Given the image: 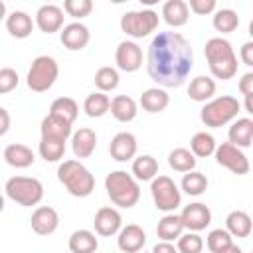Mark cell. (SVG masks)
Wrapping results in <instances>:
<instances>
[{
	"label": "cell",
	"instance_id": "1",
	"mask_svg": "<svg viewBox=\"0 0 253 253\" xmlns=\"http://www.w3.org/2000/svg\"><path fill=\"white\" fill-rule=\"evenodd\" d=\"M194 67V49L178 32H160L146 53V71L160 87H180Z\"/></svg>",
	"mask_w": 253,
	"mask_h": 253
},
{
	"label": "cell",
	"instance_id": "2",
	"mask_svg": "<svg viewBox=\"0 0 253 253\" xmlns=\"http://www.w3.org/2000/svg\"><path fill=\"white\" fill-rule=\"evenodd\" d=\"M204 55L208 59L210 73L215 79L227 81V79L235 77V73H237V55H235L231 43L225 38H221V36L210 38L206 42Z\"/></svg>",
	"mask_w": 253,
	"mask_h": 253
},
{
	"label": "cell",
	"instance_id": "3",
	"mask_svg": "<svg viewBox=\"0 0 253 253\" xmlns=\"http://www.w3.org/2000/svg\"><path fill=\"white\" fill-rule=\"evenodd\" d=\"M57 180L75 198H87L95 190V176L81 160H63L57 166Z\"/></svg>",
	"mask_w": 253,
	"mask_h": 253
},
{
	"label": "cell",
	"instance_id": "4",
	"mask_svg": "<svg viewBox=\"0 0 253 253\" xmlns=\"http://www.w3.org/2000/svg\"><path fill=\"white\" fill-rule=\"evenodd\" d=\"M105 190L111 202L119 208H132L140 200V186L132 178V174L125 170H113L105 178Z\"/></svg>",
	"mask_w": 253,
	"mask_h": 253
},
{
	"label": "cell",
	"instance_id": "5",
	"mask_svg": "<svg viewBox=\"0 0 253 253\" xmlns=\"http://www.w3.org/2000/svg\"><path fill=\"white\" fill-rule=\"evenodd\" d=\"M239 109H241V103L231 95L213 97L208 103H204L200 111V121L210 128H217V126L233 123L237 119Z\"/></svg>",
	"mask_w": 253,
	"mask_h": 253
},
{
	"label": "cell",
	"instance_id": "6",
	"mask_svg": "<svg viewBox=\"0 0 253 253\" xmlns=\"http://www.w3.org/2000/svg\"><path fill=\"white\" fill-rule=\"evenodd\" d=\"M4 190L12 202H16L18 206H24V208L38 206L43 198V184L38 178H30V176L8 178Z\"/></svg>",
	"mask_w": 253,
	"mask_h": 253
},
{
	"label": "cell",
	"instance_id": "7",
	"mask_svg": "<svg viewBox=\"0 0 253 253\" xmlns=\"http://www.w3.org/2000/svg\"><path fill=\"white\" fill-rule=\"evenodd\" d=\"M59 75V65L51 55H38L30 69H28V77H26V85L28 89H32L34 93H45L53 87L55 79Z\"/></svg>",
	"mask_w": 253,
	"mask_h": 253
},
{
	"label": "cell",
	"instance_id": "8",
	"mask_svg": "<svg viewBox=\"0 0 253 253\" xmlns=\"http://www.w3.org/2000/svg\"><path fill=\"white\" fill-rule=\"evenodd\" d=\"M150 194H152V202H154L156 210H160L164 213H174V210L182 204L180 188L166 174H158L156 178L150 180Z\"/></svg>",
	"mask_w": 253,
	"mask_h": 253
},
{
	"label": "cell",
	"instance_id": "9",
	"mask_svg": "<svg viewBox=\"0 0 253 253\" xmlns=\"http://www.w3.org/2000/svg\"><path fill=\"white\" fill-rule=\"evenodd\" d=\"M158 14L154 10H132L121 16V30L134 40L150 36L158 28Z\"/></svg>",
	"mask_w": 253,
	"mask_h": 253
},
{
	"label": "cell",
	"instance_id": "10",
	"mask_svg": "<svg viewBox=\"0 0 253 253\" xmlns=\"http://www.w3.org/2000/svg\"><path fill=\"white\" fill-rule=\"evenodd\" d=\"M215 162L223 168H227L229 172L237 174V176H245L249 172V158L245 156V152L229 142H221L215 146Z\"/></svg>",
	"mask_w": 253,
	"mask_h": 253
},
{
	"label": "cell",
	"instance_id": "11",
	"mask_svg": "<svg viewBox=\"0 0 253 253\" xmlns=\"http://www.w3.org/2000/svg\"><path fill=\"white\" fill-rule=\"evenodd\" d=\"M180 219H182L184 229L198 233V231L206 229V227L211 223V211H210V208H208L206 204H202V202H192V204L184 206V210H182V213H180Z\"/></svg>",
	"mask_w": 253,
	"mask_h": 253
},
{
	"label": "cell",
	"instance_id": "12",
	"mask_svg": "<svg viewBox=\"0 0 253 253\" xmlns=\"http://www.w3.org/2000/svg\"><path fill=\"white\" fill-rule=\"evenodd\" d=\"M115 63L121 71H126V73H132L136 69H140L142 65V49L138 47L136 42H130V40H125L117 45V51H115Z\"/></svg>",
	"mask_w": 253,
	"mask_h": 253
},
{
	"label": "cell",
	"instance_id": "13",
	"mask_svg": "<svg viewBox=\"0 0 253 253\" xmlns=\"http://www.w3.org/2000/svg\"><path fill=\"white\" fill-rule=\"evenodd\" d=\"M93 225H95V231L101 235V237H111V235H117L123 227V215L117 208H111V206H103L97 210L95 213V219H93Z\"/></svg>",
	"mask_w": 253,
	"mask_h": 253
},
{
	"label": "cell",
	"instance_id": "14",
	"mask_svg": "<svg viewBox=\"0 0 253 253\" xmlns=\"http://www.w3.org/2000/svg\"><path fill=\"white\" fill-rule=\"evenodd\" d=\"M136 150H138V142H136V136L128 130H121L117 132L113 138H111V144H109V152H111V158L117 160V162H126V160H132L136 156Z\"/></svg>",
	"mask_w": 253,
	"mask_h": 253
},
{
	"label": "cell",
	"instance_id": "15",
	"mask_svg": "<svg viewBox=\"0 0 253 253\" xmlns=\"http://www.w3.org/2000/svg\"><path fill=\"white\" fill-rule=\"evenodd\" d=\"M59 40L63 43V47H67L69 51H79L83 47H87L89 40H91V32L85 24L81 22H71L65 24L59 32Z\"/></svg>",
	"mask_w": 253,
	"mask_h": 253
},
{
	"label": "cell",
	"instance_id": "16",
	"mask_svg": "<svg viewBox=\"0 0 253 253\" xmlns=\"http://www.w3.org/2000/svg\"><path fill=\"white\" fill-rule=\"evenodd\" d=\"M63 8L55 4H43L36 12L34 24L43 32V34H55L63 28Z\"/></svg>",
	"mask_w": 253,
	"mask_h": 253
},
{
	"label": "cell",
	"instance_id": "17",
	"mask_svg": "<svg viewBox=\"0 0 253 253\" xmlns=\"http://www.w3.org/2000/svg\"><path fill=\"white\" fill-rule=\"evenodd\" d=\"M146 243V233L140 225L128 223L123 225L121 231L117 233V245L123 253H138Z\"/></svg>",
	"mask_w": 253,
	"mask_h": 253
},
{
	"label": "cell",
	"instance_id": "18",
	"mask_svg": "<svg viewBox=\"0 0 253 253\" xmlns=\"http://www.w3.org/2000/svg\"><path fill=\"white\" fill-rule=\"evenodd\" d=\"M30 223L38 235H51L59 227V215L49 206H38L32 213Z\"/></svg>",
	"mask_w": 253,
	"mask_h": 253
},
{
	"label": "cell",
	"instance_id": "19",
	"mask_svg": "<svg viewBox=\"0 0 253 253\" xmlns=\"http://www.w3.org/2000/svg\"><path fill=\"white\" fill-rule=\"evenodd\" d=\"M95 148H97V134L93 128L81 126L79 130L71 134V150H73L75 160L89 158L95 152Z\"/></svg>",
	"mask_w": 253,
	"mask_h": 253
},
{
	"label": "cell",
	"instance_id": "20",
	"mask_svg": "<svg viewBox=\"0 0 253 253\" xmlns=\"http://www.w3.org/2000/svg\"><path fill=\"white\" fill-rule=\"evenodd\" d=\"M227 138H229V144H233L241 150L249 148L253 142V121L249 117L235 119L227 130Z\"/></svg>",
	"mask_w": 253,
	"mask_h": 253
},
{
	"label": "cell",
	"instance_id": "21",
	"mask_svg": "<svg viewBox=\"0 0 253 253\" xmlns=\"http://www.w3.org/2000/svg\"><path fill=\"white\" fill-rule=\"evenodd\" d=\"M34 20L28 12L22 10H14L10 16H6V30L12 38L16 40H24L34 32Z\"/></svg>",
	"mask_w": 253,
	"mask_h": 253
},
{
	"label": "cell",
	"instance_id": "22",
	"mask_svg": "<svg viewBox=\"0 0 253 253\" xmlns=\"http://www.w3.org/2000/svg\"><path fill=\"white\" fill-rule=\"evenodd\" d=\"M253 229V221H251V215L243 210H233L227 213L225 217V231L231 235V237H249Z\"/></svg>",
	"mask_w": 253,
	"mask_h": 253
},
{
	"label": "cell",
	"instance_id": "23",
	"mask_svg": "<svg viewBox=\"0 0 253 253\" xmlns=\"http://www.w3.org/2000/svg\"><path fill=\"white\" fill-rule=\"evenodd\" d=\"M162 18L170 28H180L188 22L190 18V10H188V2L184 0H168L162 6Z\"/></svg>",
	"mask_w": 253,
	"mask_h": 253
},
{
	"label": "cell",
	"instance_id": "24",
	"mask_svg": "<svg viewBox=\"0 0 253 253\" xmlns=\"http://www.w3.org/2000/svg\"><path fill=\"white\" fill-rule=\"evenodd\" d=\"M215 95V81L208 75H198L188 85V97L196 103H208Z\"/></svg>",
	"mask_w": 253,
	"mask_h": 253
},
{
	"label": "cell",
	"instance_id": "25",
	"mask_svg": "<svg viewBox=\"0 0 253 253\" xmlns=\"http://www.w3.org/2000/svg\"><path fill=\"white\" fill-rule=\"evenodd\" d=\"M111 115L119 121V123H130L136 113H138V105L132 97L128 95H117L111 99V107H109Z\"/></svg>",
	"mask_w": 253,
	"mask_h": 253
},
{
	"label": "cell",
	"instance_id": "26",
	"mask_svg": "<svg viewBox=\"0 0 253 253\" xmlns=\"http://www.w3.org/2000/svg\"><path fill=\"white\" fill-rule=\"evenodd\" d=\"M4 160L12 166V168H28L34 164L36 156L32 152L30 146L20 144V142H12L4 148Z\"/></svg>",
	"mask_w": 253,
	"mask_h": 253
},
{
	"label": "cell",
	"instance_id": "27",
	"mask_svg": "<svg viewBox=\"0 0 253 253\" xmlns=\"http://www.w3.org/2000/svg\"><path fill=\"white\" fill-rule=\"evenodd\" d=\"M184 233V225H182V219L180 215L176 213H166L158 219V225H156V235L160 241H176L180 235Z\"/></svg>",
	"mask_w": 253,
	"mask_h": 253
},
{
	"label": "cell",
	"instance_id": "28",
	"mask_svg": "<svg viewBox=\"0 0 253 253\" xmlns=\"http://www.w3.org/2000/svg\"><path fill=\"white\" fill-rule=\"evenodd\" d=\"M170 103V95L162 87H150L144 89L140 95V107L146 113H162Z\"/></svg>",
	"mask_w": 253,
	"mask_h": 253
},
{
	"label": "cell",
	"instance_id": "29",
	"mask_svg": "<svg viewBox=\"0 0 253 253\" xmlns=\"http://www.w3.org/2000/svg\"><path fill=\"white\" fill-rule=\"evenodd\" d=\"M132 178L136 182H150L158 176V162L150 154H140L132 160Z\"/></svg>",
	"mask_w": 253,
	"mask_h": 253
},
{
	"label": "cell",
	"instance_id": "30",
	"mask_svg": "<svg viewBox=\"0 0 253 253\" xmlns=\"http://www.w3.org/2000/svg\"><path fill=\"white\" fill-rule=\"evenodd\" d=\"M99 249V241L93 231L77 229L69 235V251L71 253H95Z\"/></svg>",
	"mask_w": 253,
	"mask_h": 253
},
{
	"label": "cell",
	"instance_id": "31",
	"mask_svg": "<svg viewBox=\"0 0 253 253\" xmlns=\"http://www.w3.org/2000/svg\"><path fill=\"white\" fill-rule=\"evenodd\" d=\"M71 126H73V125H69V123H65V121H61V119H57V117H53V115L47 113V115L43 117V121H42L40 130H42V136H51V138L67 140V138L73 134Z\"/></svg>",
	"mask_w": 253,
	"mask_h": 253
},
{
	"label": "cell",
	"instance_id": "32",
	"mask_svg": "<svg viewBox=\"0 0 253 253\" xmlns=\"http://www.w3.org/2000/svg\"><path fill=\"white\" fill-rule=\"evenodd\" d=\"M49 115L73 125L77 115H79V105L75 103V99L71 97H57L51 105H49Z\"/></svg>",
	"mask_w": 253,
	"mask_h": 253
},
{
	"label": "cell",
	"instance_id": "33",
	"mask_svg": "<svg viewBox=\"0 0 253 253\" xmlns=\"http://www.w3.org/2000/svg\"><path fill=\"white\" fill-rule=\"evenodd\" d=\"M109 107H111V99H109L107 93H101V91H93L83 101V111L91 119L103 117L105 113H109Z\"/></svg>",
	"mask_w": 253,
	"mask_h": 253
},
{
	"label": "cell",
	"instance_id": "34",
	"mask_svg": "<svg viewBox=\"0 0 253 253\" xmlns=\"http://www.w3.org/2000/svg\"><path fill=\"white\" fill-rule=\"evenodd\" d=\"M65 142L67 140H61V138H51V136H42L40 138V144H38V150H40V156L45 160V162H59L65 154Z\"/></svg>",
	"mask_w": 253,
	"mask_h": 253
},
{
	"label": "cell",
	"instance_id": "35",
	"mask_svg": "<svg viewBox=\"0 0 253 253\" xmlns=\"http://www.w3.org/2000/svg\"><path fill=\"white\" fill-rule=\"evenodd\" d=\"M215 146H217L215 144V138L210 132H206V130L196 132L192 136V140H190V152L196 158H208V156H211L215 152Z\"/></svg>",
	"mask_w": 253,
	"mask_h": 253
},
{
	"label": "cell",
	"instance_id": "36",
	"mask_svg": "<svg viewBox=\"0 0 253 253\" xmlns=\"http://www.w3.org/2000/svg\"><path fill=\"white\" fill-rule=\"evenodd\" d=\"M198 158L188 150V148H174L168 154V166L176 172H192L196 168Z\"/></svg>",
	"mask_w": 253,
	"mask_h": 253
},
{
	"label": "cell",
	"instance_id": "37",
	"mask_svg": "<svg viewBox=\"0 0 253 253\" xmlns=\"http://www.w3.org/2000/svg\"><path fill=\"white\" fill-rule=\"evenodd\" d=\"M211 24H213L215 32H219V34H231L239 26V16L231 8H221V10H215Z\"/></svg>",
	"mask_w": 253,
	"mask_h": 253
},
{
	"label": "cell",
	"instance_id": "38",
	"mask_svg": "<svg viewBox=\"0 0 253 253\" xmlns=\"http://www.w3.org/2000/svg\"><path fill=\"white\" fill-rule=\"evenodd\" d=\"M180 188L188 196H202L208 190V178H206V174L196 172V170L186 172L182 182H180Z\"/></svg>",
	"mask_w": 253,
	"mask_h": 253
},
{
	"label": "cell",
	"instance_id": "39",
	"mask_svg": "<svg viewBox=\"0 0 253 253\" xmlns=\"http://www.w3.org/2000/svg\"><path fill=\"white\" fill-rule=\"evenodd\" d=\"M119 71L111 65H105V67H99L97 73H95V87L97 91L101 93H109V91H115L119 87Z\"/></svg>",
	"mask_w": 253,
	"mask_h": 253
},
{
	"label": "cell",
	"instance_id": "40",
	"mask_svg": "<svg viewBox=\"0 0 253 253\" xmlns=\"http://www.w3.org/2000/svg\"><path fill=\"white\" fill-rule=\"evenodd\" d=\"M233 243V237L225 231V229H221V227H217V229H211L210 233H208V239H206V245H208V249L211 251V253H221L225 247H229Z\"/></svg>",
	"mask_w": 253,
	"mask_h": 253
},
{
	"label": "cell",
	"instance_id": "41",
	"mask_svg": "<svg viewBox=\"0 0 253 253\" xmlns=\"http://www.w3.org/2000/svg\"><path fill=\"white\" fill-rule=\"evenodd\" d=\"M176 241H178L176 243L178 253H202V249H204V239L194 231L182 233Z\"/></svg>",
	"mask_w": 253,
	"mask_h": 253
},
{
	"label": "cell",
	"instance_id": "42",
	"mask_svg": "<svg viewBox=\"0 0 253 253\" xmlns=\"http://www.w3.org/2000/svg\"><path fill=\"white\" fill-rule=\"evenodd\" d=\"M93 10V2L91 0H65L63 2V12L75 20H81L85 16H89Z\"/></svg>",
	"mask_w": 253,
	"mask_h": 253
},
{
	"label": "cell",
	"instance_id": "43",
	"mask_svg": "<svg viewBox=\"0 0 253 253\" xmlns=\"http://www.w3.org/2000/svg\"><path fill=\"white\" fill-rule=\"evenodd\" d=\"M20 83L18 71L12 67H2L0 69V95H6L10 91H14Z\"/></svg>",
	"mask_w": 253,
	"mask_h": 253
},
{
	"label": "cell",
	"instance_id": "44",
	"mask_svg": "<svg viewBox=\"0 0 253 253\" xmlns=\"http://www.w3.org/2000/svg\"><path fill=\"white\" fill-rule=\"evenodd\" d=\"M215 8H217L215 0H190V4H188V10H192L198 16H208V14L215 12Z\"/></svg>",
	"mask_w": 253,
	"mask_h": 253
},
{
	"label": "cell",
	"instance_id": "45",
	"mask_svg": "<svg viewBox=\"0 0 253 253\" xmlns=\"http://www.w3.org/2000/svg\"><path fill=\"white\" fill-rule=\"evenodd\" d=\"M237 89H239V93H241L243 97L253 95V73H251V71H247V73L241 75V79H239V83H237Z\"/></svg>",
	"mask_w": 253,
	"mask_h": 253
},
{
	"label": "cell",
	"instance_id": "46",
	"mask_svg": "<svg viewBox=\"0 0 253 253\" xmlns=\"http://www.w3.org/2000/svg\"><path fill=\"white\" fill-rule=\"evenodd\" d=\"M239 57H241V61H243L247 67L253 65V42H245V43L241 45Z\"/></svg>",
	"mask_w": 253,
	"mask_h": 253
},
{
	"label": "cell",
	"instance_id": "47",
	"mask_svg": "<svg viewBox=\"0 0 253 253\" xmlns=\"http://www.w3.org/2000/svg\"><path fill=\"white\" fill-rule=\"evenodd\" d=\"M10 125H12V119H10V113L0 107V136H4L8 130H10Z\"/></svg>",
	"mask_w": 253,
	"mask_h": 253
},
{
	"label": "cell",
	"instance_id": "48",
	"mask_svg": "<svg viewBox=\"0 0 253 253\" xmlns=\"http://www.w3.org/2000/svg\"><path fill=\"white\" fill-rule=\"evenodd\" d=\"M152 253H178V249H176V245H174V243L158 241V243L152 247Z\"/></svg>",
	"mask_w": 253,
	"mask_h": 253
},
{
	"label": "cell",
	"instance_id": "49",
	"mask_svg": "<svg viewBox=\"0 0 253 253\" xmlns=\"http://www.w3.org/2000/svg\"><path fill=\"white\" fill-rule=\"evenodd\" d=\"M221 253H243V251H241V247H239V245L231 243V245H229V247H225Z\"/></svg>",
	"mask_w": 253,
	"mask_h": 253
},
{
	"label": "cell",
	"instance_id": "50",
	"mask_svg": "<svg viewBox=\"0 0 253 253\" xmlns=\"http://www.w3.org/2000/svg\"><path fill=\"white\" fill-rule=\"evenodd\" d=\"M6 18V4L0 0V20H4Z\"/></svg>",
	"mask_w": 253,
	"mask_h": 253
},
{
	"label": "cell",
	"instance_id": "51",
	"mask_svg": "<svg viewBox=\"0 0 253 253\" xmlns=\"http://www.w3.org/2000/svg\"><path fill=\"white\" fill-rule=\"evenodd\" d=\"M2 210H4V196L0 194V213H2Z\"/></svg>",
	"mask_w": 253,
	"mask_h": 253
}]
</instances>
